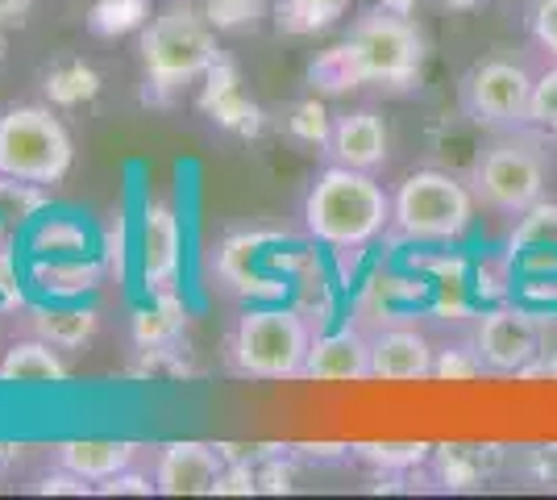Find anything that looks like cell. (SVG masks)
<instances>
[{"label": "cell", "mask_w": 557, "mask_h": 500, "mask_svg": "<svg viewBox=\"0 0 557 500\" xmlns=\"http://www.w3.org/2000/svg\"><path fill=\"white\" fill-rule=\"evenodd\" d=\"M536 75L516 59H483L462 80V109L487 130L529 125Z\"/></svg>", "instance_id": "8"}, {"label": "cell", "mask_w": 557, "mask_h": 500, "mask_svg": "<svg viewBox=\"0 0 557 500\" xmlns=\"http://www.w3.org/2000/svg\"><path fill=\"white\" fill-rule=\"evenodd\" d=\"M304 380H371V338H362L349 326L312 338V351H308V363H304Z\"/></svg>", "instance_id": "15"}, {"label": "cell", "mask_w": 557, "mask_h": 500, "mask_svg": "<svg viewBox=\"0 0 557 500\" xmlns=\"http://www.w3.org/2000/svg\"><path fill=\"white\" fill-rule=\"evenodd\" d=\"M150 488H154V484H146V479H138V476H125V472L100 484V492H150Z\"/></svg>", "instance_id": "30"}, {"label": "cell", "mask_w": 557, "mask_h": 500, "mask_svg": "<svg viewBox=\"0 0 557 500\" xmlns=\"http://www.w3.org/2000/svg\"><path fill=\"white\" fill-rule=\"evenodd\" d=\"M304 225L329 251H367L392 225V196L371 171L333 163L308 188Z\"/></svg>", "instance_id": "2"}, {"label": "cell", "mask_w": 557, "mask_h": 500, "mask_svg": "<svg viewBox=\"0 0 557 500\" xmlns=\"http://www.w3.org/2000/svg\"><path fill=\"white\" fill-rule=\"evenodd\" d=\"M34 330H38V338H47L50 346L75 351V346H84L92 338L96 317L88 309H75V305H50V309H38Z\"/></svg>", "instance_id": "19"}, {"label": "cell", "mask_w": 557, "mask_h": 500, "mask_svg": "<svg viewBox=\"0 0 557 500\" xmlns=\"http://www.w3.org/2000/svg\"><path fill=\"white\" fill-rule=\"evenodd\" d=\"M138 447L134 442H113V438H79V442H63L59 447V463L63 472H75L88 484H104V479L129 472Z\"/></svg>", "instance_id": "16"}, {"label": "cell", "mask_w": 557, "mask_h": 500, "mask_svg": "<svg viewBox=\"0 0 557 500\" xmlns=\"http://www.w3.org/2000/svg\"><path fill=\"white\" fill-rule=\"evenodd\" d=\"M329 155L333 163L354 167V171H379L392 155V134H387V121L371 113V109H358L346 118L333 121L329 130Z\"/></svg>", "instance_id": "14"}, {"label": "cell", "mask_w": 557, "mask_h": 500, "mask_svg": "<svg viewBox=\"0 0 557 500\" xmlns=\"http://www.w3.org/2000/svg\"><path fill=\"white\" fill-rule=\"evenodd\" d=\"M180 255H184V234L180 217L166 200H150L141 217V276L146 288L166 296L180 280Z\"/></svg>", "instance_id": "13"}, {"label": "cell", "mask_w": 557, "mask_h": 500, "mask_svg": "<svg viewBox=\"0 0 557 500\" xmlns=\"http://www.w3.org/2000/svg\"><path fill=\"white\" fill-rule=\"evenodd\" d=\"M383 4H387V9H399V13H408V4H412V0H383Z\"/></svg>", "instance_id": "31"}, {"label": "cell", "mask_w": 557, "mask_h": 500, "mask_svg": "<svg viewBox=\"0 0 557 500\" xmlns=\"http://www.w3.org/2000/svg\"><path fill=\"white\" fill-rule=\"evenodd\" d=\"M75 159L67 125L50 109L38 105H17L0 113V175L22 180L34 188H54L63 184Z\"/></svg>", "instance_id": "6"}, {"label": "cell", "mask_w": 557, "mask_h": 500, "mask_svg": "<svg viewBox=\"0 0 557 500\" xmlns=\"http://www.w3.org/2000/svg\"><path fill=\"white\" fill-rule=\"evenodd\" d=\"M529 125L557 134V68L536 75L533 84V109H529Z\"/></svg>", "instance_id": "25"}, {"label": "cell", "mask_w": 557, "mask_h": 500, "mask_svg": "<svg viewBox=\"0 0 557 500\" xmlns=\"http://www.w3.org/2000/svg\"><path fill=\"white\" fill-rule=\"evenodd\" d=\"M479 196L449 171H412L392 196V225L420 246H449L470 230Z\"/></svg>", "instance_id": "4"}, {"label": "cell", "mask_w": 557, "mask_h": 500, "mask_svg": "<svg viewBox=\"0 0 557 500\" xmlns=\"http://www.w3.org/2000/svg\"><path fill=\"white\" fill-rule=\"evenodd\" d=\"M511 284H549L557 288V205L541 200L529 214H520V225L508 242Z\"/></svg>", "instance_id": "10"}, {"label": "cell", "mask_w": 557, "mask_h": 500, "mask_svg": "<svg viewBox=\"0 0 557 500\" xmlns=\"http://www.w3.org/2000/svg\"><path fill=\"white\" fill-rule=\"evenodd\" d=\"M38 251H50V255H79L88 251V234L75 225V221H63V217H50L38 234Z\"/></svg>", "instance_id": "24"}, {"label": "cell", "mask_w": 557, "mask_h": 500, "mask_svg": "<svg viewBox=\"0 0 557 500\" xmlns=\"http://www.w3.org/2000/svg\"><path fill=\"white\" fill-rule=\"evenodd\" d=\"M424 72V34L399 9H371L349 25L342 47L312 63V84L325 93L349 88H412Z\"/></svg>", "instance_id": "1"}, {"label": "cell", "mask_w": 557, "mask_h": 500, "mask_svg": "<svg viewBox=\"0 0 557 500\" xmlns=\"http://www.w3.org/2000/svg\"><path fill=\"white\" fill-rule=\"evenodd\" d=\"M38 280H42V288H47V292H54V296L71 301V296L92 292V288H96V267H88L84 259L50 263V267L42 263V267H38Z\"/></svg>", "instance_id": "22"}, {"label": "cell", "mask_w": 557, "mask_h": 500, "mask_svg": "<svg viewBox=\"0 0 557 500\" xmlns=\"http://www.w3.org/2000/svg\"><path fill=\"white\" fill-rule=\"evenodd\" d=\"M312 351V330L300 309H250L233 330V363L250 380H296Z\"/></svg>", "instance_id": "7"}, {"label": "cell", "mask_w": 557, "mask_h": 500, "mask_svg": "<svg viewBox=\"0 0 557 500\" xmlns=\"http://www.w3.org/2000/svg\"><path fill=\"white\" fill-rule=\"evenodd\" d=\"M96 88H100V80H96L92 68H84V63H59L54 72L47 75V93L50 100H59V105H79V100H88V96H96Z\"/></svg>", "instance_id": "21"}, {"label": "cell", "mask_w": 557, "mask_h": 500, "mask_svg": "<svg viewBox=\"0 0 557 500\" xmlns=\"http://www.w3.org/2000/svg\"><path fill=\"white\" fill-rule=\"evenodd\" d=\"M545 351V326L524 305H495L474 326V358L483 371L520 376Z\"/></svg>", "instance_id": "9"}, {"label": "cell", "mask_w": 557, "mask_h": 500, "mask_svg": "<svg viewBox=\"0 0 557 500\" xmlns=\"http://www.w3.org/2000/svg\"><path fill=\"white\" fill-rule=\"evenodd\" d=\"M533 34H536V42L549 50V54H554V63H557V0H536Z\"/></svg>", "instance_id": "29"}, {"label": "cell", "mask_w": 557, "mask_h": 500, "mask_svg": "<svg viewBox=\"0 0 557 500\" xmlns=\"http://www.w3.org/2000/svg\"><path fill=\"white\" fill-rule=\"evenodd\" d=\"M520 130H499V138L479 155L470 188L479 196V205H487L491 214L520 217L533 205L545 200V184H549V150L545 138L524 134Z\"/></svg>", "instance_id": "3"}, {"label": "cell", "mask_w": 557, "mask_h": 500, "mask_svg": "<svg viewBox=\"0 0 557 500\" xmlns=\"http://www.w3.org/2000/svg\"><path fill=\"white\" fill-rule=\"evenodd\" d=\"M0 50H4V42H0Z\"/></svg>", "instance_id": "32"}, {"label": "cell", "mask_w": 557, "mask_h": 500, "mask_svg": "<svg viewBox=\"0 0 557 500\" xmlns=\"http://www.w3.org/2000/svg\"><path fill=\"white\" fill-rule=\"evenodd\" d=\"M342 9H346V0H283L278 4V22L287 29H296V34H308V29L329 25Z\"/></svg>", "instance_id": "23"}, {"label": "cell", "mask_w": 557, "mask_h": 500, "mask_svg": "<svg viewBox=\"0 0 557 500\" xmlns=\"http://www.w3.org/2000/svg\"><path fill=\"white\" fill-rule=\"evenodd\" d=\"M141 68L146 80L163 93L196 84L216 68V38L209 17L191 13L187 4H171L159 17L141 25Z\"/></svg>", "instance_id": "5"}, {"label": "cell", "mask_w": 557, "mask_h": 500, "mask_svg": "<svg viewBox=\"0 0 557 500\" xmlns=\"http://www.w3.org/2000/svg\"><path fill=\"white\" fill-rule=\"evenodd\" d=\"M221 454L205 442H171L154 467V492L163 497H212L221 492Z\"/></svg>", "instance_id": "12"}, {"label": "cell", "mask_w": 557, "mask_h": 500, "mask_svg": "<svg viewBox=\"0 0 557 500\" xmlns=\"http://www.w3.org/2000/svg\"><path fill=\"white\" fill-rule=\"evenodd\" d=\"M0 355H4V351H0Z\"/></svg>", "instance_id": "33"}, {"label": "cell", "mask_w": 557, "mask_h": 500, "mask_svg": "<svg viewBox=\"0 0 557 500\" xmlns=\"http://www.w3.org/2000/svg\"><path fill=\"white\" fill-rule=\"evenodd\" d=\"M150 22V0H96L88 29L100 38H121L129 29H141Z\"/></svg>", "instance_id": "20"}, {"label": "cell", "mask_w": 557, "mask_h": 500, "mask_svg": "<svg viewBox=\"0 0 557 500\" xmlns=\"http://www.w3.org/2000/svg\"><path fill=\"white\" fill-rule=\"evenodd\" d=\"M67 367L59 358V346H50L47 338L17 342L0 355V383H63Z\"/></svg>", "instance_id": "17"}, {"label": "cell", "mask_w": 557, "mask_h": 500, "mask_svg": "<svg viewBox=\"0 0 557 500\" xmlns=\"http://www.w3.org/2000/svg\"><path fill=\"white\" fill-rule=\"evenodd\" d=\"M287 130H292L296 138H304V143H329V130H333V125L325 121V109H321L317 100H304V105L292 109Z\"/></svg>", "instance_id": "26"}, {"label": "cell", "mask_w": 557, "mask_h": 500, "mask_svg": "<svg viewBox=\"0 0 557 500\" xmlns=\"http://www.w3.org/2000/svg\"><path fill=\"white\" fill-rule=\"evenodd\" d=\"M262 246H267V239H258V234H237V239L225 242V251H221V276L237 292H278V288H271L275 280L258 271V259L267 255Z\"/></svg>", "instance_id": "18"}, {"label": "cell", "mask_w": 557, "mask_h": 500, "mask_svg": "<svg viewBox=\"0 0 557 500\" xmlns=\"http://www.w3.org/2000/svg\"><path fill=\"white\" fill-rule=\"evenodd\" d=\"M38 209V188L22 180H4L0 175V214L4 217H29Z\"/></svg>", "instance_id": "28"}, {"label": "cell", "mask_w": 557, "mask_h": 500, "mask_svg": "<svg viewBox=\"0 0 557 500\" xmlns=\"http://www.w3.org/2000/svg\"><path fill=\"white\" fill-rule=\"evenodd\" d=\"M437 371V351L417 326H387L371 338V380L412 383Z\"/></svg>", "instance_id": "11"}, {"label": "cell", "mask_w": 557, "mask_h": 500, "mask_svg": "<svg viewBox=\"0 0 557 500\" xmlns=\"http://www.w3.org/2000/svg\"><path fill=\"white\" fill-rule=\"evenodd\" d=\"M258 13H262V0H209V22L221 29L255 25Z\"/></svg>", "instance_id": "27"}]
</instances>
